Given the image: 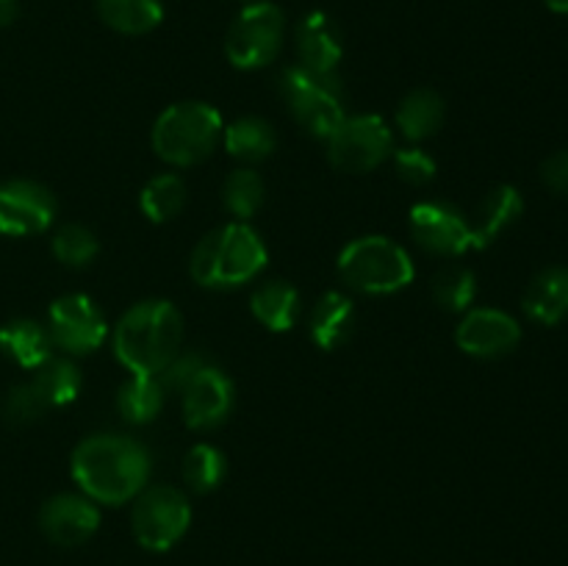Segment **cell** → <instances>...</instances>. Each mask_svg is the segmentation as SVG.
Wrapping results in <instances>:
<instances>
[{
	"mask_svg": "<svg viewBox=\"0 0 568 566\" xmlns=\"http://www.w3.org/2000/svg\"><path fill=\"white\" fill-rule=\"evenodd\" d=\"M410 233L427 253L447 255V259L464 255L466 250H477L471 222L458 209L436 203V200L416 203L410 209Z\"/></svg>",
	"mask_w": 568,
	"mask_h": 566,
	"instance_id": "cell-11",
	"label": "cell"
},
{
	"mask_svg": "<svg viewBox=\"0 0 568 566\" xmlns=\"http://www.w3.org/2000/svg\"><path fill=\"white\" fill-rule=\"evenodd\" d=\"M70 469L72 481L92 503L122 505L148 488L150 453L136 438L98 433L78 444Z\"/></svg>",
	"mask_w": 568,
	"mask_h": 566,
	"instance_id": "cell-1",
	"label": "cell"
},
{
	"mask_svg": "<svg viewBox=\"0 0 568 566\" xmlns=\"http://www.w3.org/2000/svg\"><path fill=\"white\" fill-rule=\"evenodd\" d=\"M39 527L59 547H78L100 527V511L87 494H55L39 511Z\"/></svg>",
	"mask_w": 568,
	"mask_h": 566,
	"instance_id": "cell-13",
	"label": "cell"
},
{
	"mask_svg": "<svg viewBox=\"0 0 568 566\" xmlns=\"http://www.w3.org/2000/svg\"><path fill=\"white\" fill-rule=\"evenodd\" d=\"M100 253V242L89 228L70 222V225H61L53 236V255L64 266H87L92 264L94 255Z\"/></svg>",
	"mask_w": 568,
	"mask_h": 566,
	"instance_id": "cell-31",
	"label": "cell"
},
{
	"mask_svg": "<svg viewBox=\"0 0 568 566\" xmlns=\"http://www.w3.org/2000/svg\"><path fill=\"white\" fill-rule=\"evenodd\" d=\"M541 178L552 192L568 194V150L549 155L541 166Z\"/></svg>",
	"mask_w": 568,
	"mask_h": 566,
	"instance_id": "cell-35",
	"label": "cell"
},
{
	"mask_svg": "<svg viewBox=\"0 0 568 566\" xmlns=\"http://www.w3.org/2000/svg\"><path fill=\"white\" fill-rule=\"evenodd\" d=\"M244 3H253V0H244Z\"/></svg>",
	"mask_w": 568,
	"mask_h": 566,
	"instance_id": "cell-38",
	"label": "cell"
},
{
	"mask_svg": "<svg viewBox=\"0 0 568 566\" xmlns=\"http://www.w3.org/2000/svg\"><path fill=\"white\" fill-rule=\"evenodd\" d=\"M233 411V383L216 366H203L183 388V420L194 431H211L222 425Z\"/></svg>",
	"mask_w": 568,
	"mask_h": 566,
	"instance_id": "cell-15",
	"label": "cell"
},
{
	"mask_svg": "<svg viewBox=\"0 0 568 566\" xmlns=\"http://www.w3.org/2000/svg\"><path fill=\"white\" fill-rule=\"evenodd\" d=\"M521 327L510 314L497 309H475L460 320L455 342L466 355L475 358H497L519 344Z\"/></svg>",
	"mask_w": 568,
	"mask_h": 566,
	"instance_id": "cell-14",
	"label": "cell"
},
{
	"mask_svg": "<svg viewBox=\"0 0 568 566\" xmlns=\"http://www.w3.org/2000/svg\"><path fill=\"white\" fill-rule=\"evenodd\" d=\"M222 142L233 159L250 161V164L270 159L277 148L275 128L261 117H242V120L225 125L222 128Z\"/></svg>",
	"mask_w": 568,
	"mask_h": 566,
	"instance_id": "cell-24",
	"label": "cell"
},
{
	"mask_svg": "<svg viewBox=\"0 0 568 566\" xmlns=\"http://www.w3.org/2000/svg\"><path fill=\"white\" fill-rule=\"evenodd\" d=\"M48 331L53 344L72 355L94 353L105 342V316L87 294H64L48 311Z\"/></svg>",
	"mask_w": 568,
	"mask_h": 566,
	"instance_id": "cell-10",
	"label": "cell"
},
{
	"mask_svg": "<svg viewBox=\"0 0 568 566\" xmlns=\"http://www.w3.org/2000/svg\"><path fill=\"white\" fill-rule=\"evenodd\" d=\"M394 153V133L381 114L344 117L342 125L327 139V159L336 170L372 172Z\"/></svg>",
	"mask_w": 568,
	"mask_h": 566,
	"instance_id": "cell-9",
	"label": "cell"
},
{
	"mask_svg": "<svg viewBox=\"0 0 568 566\" xmlns=\"http://www.w3.org/2000/svg\"><path fill=\"white\" fill-rule=\"evenodd\" d=\"M394 164H397V175L410 186H425L436 178V161L419 148H405L394 153Z\"/></svg>",
	"mask_w": 568,
	"mask_h": 566,
	"instance_id": "cell-33",
	"label": "cell"
},
{
	"mask_svg": "<svg viewBox=\"0 0 568 566\" xmlns=\"http://www.w3.org/2000/svg\"><path fill=\"white\" fill-rule=\"evenodd\" d=\"M355 325V303L342 292L322 294L311 311V338L316 347L336 350L349 338Z\"/></svg>",
	"mask_w": 568,
	"mask_h": 566,
	"instance_id": "cell-18",
	"label": "cell"
},
{
	"mask_svg": "<svg viewBox=\"0 0 568 566\" xmlns=\"http://www.w3.org/2000/svg\"><path fill=\"white\" fill-rule=\"evenodd\" d=\"M55 198L37 181L0 183V233L3 236H33L53 225Z\"/></svg>",
	"mask_w": 568,
	"mask_h": 566,
	"instance_id": "cell-12",
	"label": "cell"
},
{
	"mask_svg": "<svg viewBox=\"0 0 568 566\" xmlns=\"http://www.w3.org/2000/svg\"><path fill=\"white\" fill-rule=\"evenodd\" d=\"M250 311L264 327L275 333H286L297 325L300 292L286 281H270L258 286L250 300Z\"/></svg>",
	"mask_w": 568,
	"mask_h": 566,
	"instance_id": "cell-21",
	"label": "cell"
},
{
	"mask_svg": "<svg viewBox=\"0 0 568 566\" xmlns=\"http://www.w3.org/2000/svg\"><path fill=\"white\" fill-rule=\"evenodd\" d=\"M98 14L111 31L125 37H142L155 31L164 20L161 0H98Z\"/></svg>",
	"mask_w": 568,
	"mask_h": 566,
	"instance_id": "cell-22",
	"label": "cell"
},
{
	"mask_svg": "<svg viewBox=\"0 0 568 566\" xmlns=\"http://www.w3.org/2000/svg\"><path fill=\"white\" fill-rule=\"evenodd\" d=\"M338 275L364 294L403 292L416 275L408 250L388 236H361L338 255Z\"/></svg>",
	"mask_w": 568,
	"mask_h": 566,
	"instance_id": "cell-5",
	"label": "cell"
},
{
	"mask_svg": "<svg viewBox=\"0 0 568 566\" xmlns=\"http://www.w3.org/2000/svg\"><path fill=\"white\" fill-rule=\"evenodd\" d=\"M20 14V0H0V28L11 26Z\"/></svg>",
	"mask_w": 568,
	"mask_h": 566,
	"instance_id": "cell-36",
	"label": "cell"
},
{
	"mask_svg": "<svg viewBox=\"0 0 568 566\" xmlns=\"http://www.w3.org/2000/svg\"><path fill=\"white\" fill-rule=\"evenodd\" d=\"M521 209H525V200H521L519 189L514 186H497L483 198V203L477 205V214L471 220V233H475L477 250L488 247L510 222L519 220Z\"/></svg>",
	"mask_w": 568,
	"mask_h": 566,
	"instance_id": "cell-19",
	"label": "cell"
},
{
	"mask_svg": "<svg viewBox=\"0 0 568 566\" xmlns=\"http://www.w3.org/2000/svg\"><path fill=\"white\" fill-rule=\"evenodd\" d=\"M139 205H142V214L150 222L175 220L183 211V205H186V183L178 175H172V172L155 175L139 194Z\"/></svg>",
	"mask_w": 568,
	"mask_h": 566,
	"instance_id": "cell-27",
	"label": "cell"
},
{
	"mask_svg": "<svg viewBox=\"0 0 568 566\" xmlns=\"http://www.w3.org/2000/svg\"><path fill=\"white\" fill-rule=\"evenodd\" d=\"M300 64L311 72L336 75V67L344 55L342 31L325 11H308L297 26Z\"/></svg>",
	"mask_w": 568,
	"mask_h": 566,
	"instance_id": "cell-16",
	"label": "cell"
},
{
	"mask_svg": "<svg viewBox=\"0 0 568 566\" xmlns=\"http://www.w3.org/2000/svg\"><path fill=\"white\" fill-rule=\"evenodd\" d=\"M0 350L22 370H37L53 355V338L44 325L33 320H11L0 327Z\"/></svg>",
	"mask_w": 568,
	"mask_h": 566,
	"instance_id": "cell-20",
	"label": "cell"
},
{
	"mask_svg": "<svg viewBox=\"0 0 568 566\" xmlns=\"http://www.w3.org/2000/svg\"><path fill=\"white\" fill-rule=\"evenodd\" d=\"M222 114L203 100L175 103L153 125V150L172 166H192L214 153L222 137Z\"/></svg>",
	"mask_w": 568,
	"mask_h": 566,
	"instance_id": "cell-4",
	"label": "cell"
},
{
	"mask_svg": "<svg viewBox=\"0 0 568 566\" xmlns=\"http://www.w3.org/2000/svg\"><path fill=\"white\" fill-rule=\"evenodd\" d=\"M203 366H209V361H205L200 353L175 355V358L166 364V370L159 375V381H161V386H164V388H175V392H183V388H186L189 383L194 381V375H197Z\"/></svg>",
	"mask_w": 568,
	"mask_h": 566,
	"instance_id": "cell-34",
	"label": "cell"
},
{
	"mask_svg": "<svg viewBox=\"0 0 568 566\" xmlns=\"http://www.w3.org/2000/svg\"><path fill=\"white\" fill-rule=\"evenodd\" d=\"M225 455L214 444H194L186 458H183V481L197 494H209L220 488V483L225 481Z\"/></svg>",
	"mask_w": 568,
	"mask_h": 566,
	"instance_id": "cell-28",
	"label": "cell"
},
{
	"mask_svg": "<svg viewBox=\"0 0 568 566\" xmlns=\"http://www.w3.org/2000/svg\"><path fill=\"white\" fill-rule=\"evenodd\" d=\"M283 11L270 0H253L231 22L225 55L236 70H261L272 64L283 48Z\"/></svg>",
	"mask_w": 568,
	"mask_h": 566,
	"instance_id": "cell-7",
	"label": "cell"
},
{
	"mask_svg": "<svg viewBox=\"0 0 568 566\" xmlns=\"http://www.w3.org/2000/svg\"><path fill=\"white\" fill-rule=\"evenodd\" d=\"M264 181L255 170H236L222 186V203L236 216V222L250 220L264 205Z\"/></svg>",
	"mask_w": 568,
	"mask_h": 566,
	"instance_id": "cell-29",
	"label": "cell"
},
{
	"mask_svg": "<svg viewBox=\"0 0 568 566\" xmlns=\"http://www.w3.org/2000/svg\"><path fill=\"white\" fill-rule=\"evenodd\" d=\"M475 294H477V281L471 275V270L460 264H449L433 277V297L442 309L455 311H469V305L475 303Z\"/></svg>",
	"mask_w": 568,
	"mask_h": 566,
	"instance_id": "cell-30",
	"label": "cell"
},
{
	"mask_svg": "<svg viewBox=\"0 0 568 566\" xmlns=\"http://www.w3.org/2000/svg\"><path fill=\"white\" fill-rule=\"evenodd\" d=\"M525 314L541 325H558L568 316V270L566 266H547L538 272L527 286Z\"/></svg>",
	"mask_w": 568,
	"mask_h": 566,
	"instance_id": "cell-17",
	"label": "cell"
},
{
	"mask_svg": "<svg viewBox=\"0 0 568 566\" xmlns=\"http://www.w3.org/2000/svg\"><path fill=\"white\" fill-rule=\"evenodd\" d=\"M166 388L161 386L159 377L150 375H131V381L122 383L116 394V411L131 425H148L164 408Z\"/></svg>",
	"mask_w": 568,
	"mask_h": 566,
	"instance_id": "cell-25",
	"label": "cell"
},
{
	"mask_svg": "<svg viewBox=\"0 0 568 566\" xmlns=\"http://www.w3.org/2000/svg\"><path fill=\"white\" fill-rule=\"evenodd\" d=\"M44 411H48V405L42 403V397H39L31 383H20L3 400V420L14 427L31 425Z\"/></svg>",
	"mask_w": 568,
	"mask_h": 566,
	"instance_id": "cell-32",
	"label": "cell"
},
{
	"mask_svg": "<svg viewBox=\"0 0 568 566\" xmlns=\"http://www.w3.org/2000/svg\"><path fill=\"white\" fill-rule=\"evenodd\" d=\"M133 536L150 553H166L186 536L192 525V505L181 488L150 486L133 505Z\"/></svg>",
	"mask_w": 568,
	"mask_h": 566,
	"instance_id": "cell-8",
	"label": "cell"
},
{
	"mask_svg": "<svg viewBox=\"0 0 568 566\" xmlns=\"http://www.w3.org/2000/svg\"><path fill=\"white\" fill-rule=\"evenodd\" d=\"M444 122V100L433 89H414L397 109V128L410 142L430 139Z\"/></svg>",
	"mask_w": 568,
	"mask_h": 566,
	"instance_id": "cell-23",
	"label": "cell"
},
{
	"mask_svg": "<svg viewBox=\"0 0 568 566\" xmlns=\"http://www.w3.org/2000/svg\"><path fill=\"white\" fill-rule=\"evenodd\" d=\"M266 244L247 222H227L205 233L192 253V277L205 289H236L261 275Z\"/></svg>",
	"mask_w": 568,
	"mask_h": 566,
	"instance_id": "cell-3",
	"label": "cell"
},
{
	"mask_svg": "<svg viewBox=\"0 0 568 566\" xmlns=\"http://www.w3.org/2000/svg\"><path fill=\"white\" fill-rule=\"evenodd\" d=\"M281 92L292 109L294 120L314 133L316 139H331L344 122L342 81L338 75L305 70L303 64L286 67L281 75Z\"/></svg>",
	"mask_w": 568,
	"mask_h": 566,
	"instance_id": "cell-6",
	"label": "cell"
},
{
	"mask_svg": "<svg viewBox=\"0 0 568 566\" xmlns=\"http://www.w3.org/2000/svg\"><path fill=\"white\" fill-rule=\"evenodd\" d=\"M183 320L166 300L133 305L114 327V355L131 375L159 377L181 350Z\"/></svg>",
	"mask_w": 568,
	"mask_h": 566,
	"instance_id": "cell-2",
	"label": "cell"
},
{
	"mask_svg": "<svg viewBox=\"0 0 568 566\" xmlns=\"http://www.w3.org/2000/svg\"><path fill=\"white\" fill-rule=\"evenodd\" d=\"M31 386L37 388V394L48 408H61V405H70L78 400L81 372H78V366L70 358H53L50 355L42 366H37Z\"/></svg>",
	"mask_w": 568,
	"mask_h": 566,
	"instance_id": "cell-26",
	"label": "cell"
},
{
	"mask_svg": "<svg viewBox=\"0 0 568 566\" xmlns=\"http://www.w3.org/2000/svg\"><path fill=\"white\" fill-rule=\"evenodd\" d=\"M547 3L549 11H555V14H568V0H544Z\"/></svg>",
	"mask_w": 568,
	"mask_h": 566,
	"instance_id": "cell-37",
	"label": "cell"
}]
</instances>
